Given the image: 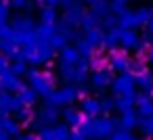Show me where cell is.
<instances>
[{
  "label": "cell",
  "mask_w": 153,
  "mask_h": 140,
  "mask_svg": "<svg viewBox=\"0 0 153 140\" xmlns=\"http://www.w3.org/2000/svg\"><path fill=\"white\" fill-rule=\"evenodd\" d=\"M25 77L30 82V88H34V92L38 96H42L44 100L53 94V90H55V75L53 73L40 71V69H27Z\"/></svg>",
  "instance_id": "obj_1"
},
{
  "label": "cell",
  "mask_w": 153,
  "mask_h": 140,
  "mask_svg": "<svg viewBox=\"0 0 153 140\" xmlns=\"http://www.w3.org/2000/svg\"><path fill=\"white\" fill-rule=\"evenodd\" d=\"M80 98H82L80 96V86L65 84V86L53 90V94L46 98V105H53V107H71Z\"/></svg>",
  "instance_id": "obj_2"
},
{
  "label": "cell",
  "mask_w": 153,
  "mask_h": 140,
  "mask_svg": "<svg viewBox=\"0 0 153 140\" xmlns=\"http://www.w3.org/2000/svg\"><path fill=\"white\" fill-rule=\"evenodd\" d=\"M111 92L115 98L120 96H136V82L132 73H120L111 82Z\"/></svg>",
  "instance_id": "obj_3"
},
{
  "label": "cell",
  "mask_w": 153,
  "mask_h": 140,
  "mask_svg": "<svg viewBox=\"0 0 153 140\" xmlns=\"http://www.w3.org/2000/svg\"><path fill=\"white\" fill-rule=\"evenodd\" d=\"M117 130V119L111 115H101L92 119V132H94V140H105L109 138L113 132Z\"/></svg>",
  "instance_id": "obj_4"
},
{
  "label": "cell",
  "mask_w": 153,
  "mask_h": 140,
  "mask_svg": "<svg viewBox=\"0 0 153 140\" xmlns=\"http://www.w3.org/2000/svg\"><path fill=\"white\" fill-rule=\"evenodd\" d=\"M57 67H59V75L65 80V84H71V86H82V84H86L88 77H90V71H84V69H80L78 65H74V67L57 65Z\"/></svg>",
  "instance_id": "obj_5"
},
{
  "label": "cell",
  "mask_w": 153,
  "mask_h": 140,
  "mask_svg": "<svg viewBox=\"0 0 153 140\" xmlns=\"http://www.w3.org/2000/svg\"><path fill=\"white\" fill-rule=\"evenodd\" d=\"M88 82H90V88H92V90H97V92H107V88H111L113 73H111V69H97V71L90 73Z\"/></svg>",
  "instance_id": "obj_6"
},
{
  "label": "cell",
  "mask_w": 153,
  "mask_h": 140,
  "mask_svg": "<svg viewBox=\"0 0 153 140\" xmlns=\"http://www.w3.org/2000/svg\"><path fill=\"white\" fill-rule=\"evenodd\" d=\"M107 59H109V69H111V71H117V75H120V73H130V63H132V59L128 57V52H124V50H113Z\"/></svg>",
  "instance_id": "obj_7"
},
{
  "label": "cell",
  "mask_w": 153,
  "mask_h": 140,
  "mask_svg": "<svg viewBox=\"0 0 153 140\" xmlns=\"http://www.w3.org/2000/svg\"><path fill=\"white\" fill-rule=\"evenodd\" d=\"M69 134H71V130L65 123H55V125H46L38 134V138L40 140H67Z\"/></svg>",
  "instance_id": "obj_8"
},
{
  "label": "cell",
  "mask_w": 153,
  "mask_h": 140,
  "mask_svg": "<svg viewBox=\"0 0 153 140\" xmlns=\"http://www.w3.org/2000/svg\"><path fill=\"white\" fill-rule=\"evenodd\" d=\"M21 109V102L17 98V94H11V92H0V117H7L11 113H17Z\"/></svg>",
  "instance_id": "obj_9"
},
{
  "label": "cell",
  "mask_w": 153,
  "mask_h": 140,
  "mask_svg": "<svg viewBox=\"0 0 153 140\" xmlns=\"http://www.w3.org/2000/svg\"><path fill=\"white\" fill-rule=\"evenodd\" d=\"M25 84L21 82V77L13 75L9 69L0 73V90H4V92H11V94H17Z\"/></svg>",
  "instance_id": "obj_10"
},
{
  "label": "cell",
  "mask_w": 153,
  "mask_h": 140,
  "mask_svg": "<svg viewBox=\"0 0 153 140\" xmlns=\"http://www.w3.org/2000/svg\"><path fill=\"white\" fill-rule=\"evenodd\" d=\"M138 44H140V36L136 29H120V46L124 52L128 50H138Z\"/></svg>",
  "instance_id": "obj_11"
},
{
  "label": "cell",
  "mask_w": 153,
  "mask_h": 140,
  "mask_svg": "<svg viewBox=\"0 0 153 140\" xmlns=\"http://www.w3.org/2000/svg\"><path fill=\"white\" fill-rule=\"evenodd\" d=\"M86 11H84V2L82 0H76L74 2V7H69L65 13H63V21L74 29V27H78L80 25V21H82V15H84Z\"/></svg>",
  "instance_id": "obj_12"
},
{
  "label": "cell",
  "mask_w": 153,
  "mask_h": 140,
  "mask_svg": "<svg viewBox=\"0 0 153 140\" xmlns=\"http://www.w3.org/2000/svg\"><path fill=\"white\" fill-rule=\"evenodd\" d=\"M11 27H13L15 34H32V32H36L38 25H36V21H34L32 15H17L11 21Z\"/></svg>",
  "instance_id": "obj_13"
},
{
  "label": "cell",
  "mask_w": 153,
  "mask_h": 140,
  "mask_svg": "<svg viewBox=\"0 0 153 140\" xmlns=\"http://www.w3.org/2000/svg\"><path fill=\"white\" fill-rule=\"evenodd\" d=\"M80 113L86 117V119H94V117H101V100L94 98V96H86L82 98V105H80Z\"/></svg>",
  "instance_id": "obj_14"
},
{
  "label": "cell",
  "mask_w": 153,
  "mask_h": 140,
  "mask_svg": "<svg viewBox=\"0 0 153 140\" xmlns=\"http://www.w3.org/2000/svg\"><path fill=\"white\" fill-rule=\"evenodd\" d=\"M134 113H136L138 119H143V117H153V96L136 94V107H134Z\"/></svg>",
  "instance_id": "obj_15"
},
{
  "label": "cell",
  "mask_w": 153,
  "mask_h": 140,
  "mask_svg": "<svg viewBox=\"0 0 153 140\" xmlns=\"http://www.w3.org/2000/svg\"><path fill=\"white\" fill-rule=\"evenodd\" d=\"M59 117H61L59 107H53V105H46V102H44V107H42V109L38 111V115H36V119H40L44 125H55Z\"/></svg>",
  "instance_id": "obj_16"
},
{
  "label": "cell",
  "mask_w": 153,
  "mask_h": 140,
  "mask_svg": "<svg viewBox=\"0 0 153 140\" xmlns=\"http://www.w3.org/2000/svg\"><path fill=\"white\" fill-rule=\"evenodd\" d=\"M78 61H80V52H78L76 46H69L67 44L63 50H59V65L74 67V65H78Z\"/></svg>",
  "instance_id": "obj_17"
},
{
  "label": "cell",
  "mask_w": 153,
  "mask_h": 140,
  "mask_svg": "<svg viewBox=\"0 0 153 140\" xmlns=\"http://www.w3.org/2000/svg\"><path fill=\"white\" fill-rule=\"evenodd\" d=\"M134 82H136V88H140V94H147V96L153 94V73L149 69L134 75Z\"/></svg>",
  "instance_id": "obj_18"
},
{
  "label": "cell",
  "mask_w": 153,
  "mask_h": 140,
  "mask_svg": "<svg viewBox=\"0 0 153 140\" xmlns=\"http://www.w3.org/2000/svg\"><path fill=\"white\" fill-rule=\"evenodd\" d=\"M61 115H63V119H65V125H67V127H74V130H78V127L82 125V121L86 119V117H84L78 109H74V107H67Z\"/></svg>",
  "instance_id": "obj_19"
},
{
  "label": "cell",
  "mask_w": 153,
  "mask_h": 140,
  "mask_svg": "<svg viewBox=\"0 0 153 140\" xmlns=\"http://www.w3.org/2000/svg\"><path fill=\"white\" fill-rule=\"evenodd\" d=\"M120 46V29H109V32H103V42H101V48L105 50H117Z\"/></svg>",
  "instance_id": "obj_20"
},
{
  "label": "cell",
  "mask_w": 153,
  "mask_h": 140,
  "mask_svg": "<svg viewBox=\"0 0 153 140\" xmlns=\"http://www.w3.org/2000/svg\"><path fill=\"white\" fill-rule=\"evenodd\" d=\"M17 98H19V102H21V107H27V109H32L36 102H38V94L34 92V88H30V86H23L19 92H17Z\"/></svg>",
  "instance_id": "obj_21"
},
{
  "label": "cell",
  "mask_w": 153,
  "mask_h": 140,
  "mask_svg": "<svg viewBox=\"0 0 153 140\" xmlns=\"http://www.w3.org/2000/svg\"><path fill=\"white\" fill-rule=\"evenodd\" d=\"M134 107H136V96H120V98H115V109L120 111V115L134 113Z\"/></svg>",
  "instance_id": "obj_22"
},
{
  "label": "cell",
  "mask_w": 153,
  "mask_h": 140,
  "mask_svg": "<svg viewBox=\"0 0 153 140\" xmlns=\"http://www.w3.org/2000/svg\"><path fill=\"white\" fill-rule=\"evenodd\" d=\"M0 123H2V127H4V132L11 136V138H19V134H21V123L17 121V119H13V117H0Z\"/></svg>",
  "instance_id": "obj_23"
},
{
  "label": "cell",
  "mask_w": 153,
  "mask_h": 140,
  "mask_svg": "<svg viewBox=\"0 0 153 140\" xmlns=\"http://www.w3.org/2000/svg\"><path fill=\"white\" fill-rule=\"evenodd\" d=\"M136 125H138V117H136V113H126V115H120V117H117V130L132 132Z\"/></svg>",
  "instance_id": "obj_24"
},
{
  "label": "cell",
  "mask_w": 153,
  "mask_h": 140,
  "mask_svg": "<svg viewBox=\"0 0 153 140\" xmlns=\"http://www.w3.org/2000/svg\"><path fill=\"white\" fill-rule=\"evenodd\" d=\"M132 13H134V27H136V29H138V27H147V23H149V19H151V9H149V7H138V9H134Z\"/></svg>",
  "instance_id": "obj_25"
},
{
  "label": "cell",
  "mask_w": 153,
  "mask_h": 140,
  "mask_svg": "<svg viewBox=\"0 0 153 140\" xmlns=\"http://www.w3.org/2000/svg\"><path fill=\"white\" fill-rule=\"evenodd\" d=\"M117 29H136L134 27V13L130 9H126L117 15Z\"/></svg>",
  "instance_id": "obj_26"
},
{
  "label": "cell",
  "mask_w": 153,
  "mask_h": 140,
  "mask_svg": "<svg viewBox=\"0 0 153 140\" xmlns=\"http://www.w3.org/2000/svg\"><path fill=\"white\" fill-rule=\"evenodd\" d=\"M57 21H59L57 9H51V7L40 9V25H57Z\"/></svg>",
  "instance_id": "obj_27"
},
{
  "label": "cell",
  "mask_w": 153,
  "mask_h": 140,
  "mask_svg": "<svg viewBox=\"0 0 153 140\" xmlns=\"http://www.w3.org/2000/svg\"><path fill=\"white\" fill-rule=\"evenodd\" d=\"M99 25H101V19H99V17H94V15H92L90 11L82 15V21H80V27H82L84 32H90V29H101Z\"/></svg>",
  "instance_id": "obj_28"
},
{
  "label": "cell",
  "mask_w": 153,
  "mask_h": 140,
  "mask_svg": "<svg viewBox=\"0 0 153 140\" xmlns=\"http://www.w3.org/2000/svg\"><path fill=\"white\" fill-rule=\"evenodd\" d=\"M48 44H51L53 50H63V48L69 44V36H67V34H61V32L55 29V34H53V38H51Z\"/></svg>",
  "instance_id": "obj_29"
},
{
  "label": "cell",
  "mask_w": 153,
  "mask_h": 140,
  "mask_svg": "<svg viewBox=\"0 0 153 140\" xmlns=\"http://www.w3.org/2000/svg\"><path fill=\"white\" fill-rule=\"evenodd\" d=\"M136 130L140 132L143 138H147V140L153 138V117H143V119H138Z\"/></svg>",
  "instance_id": "obj_30"
},
{
  "label": "cell",
  "mask_w": 153,
  "mask_h": 140,
  "mask_svg": "<svg viewBox=\"0 0 153 140\" xmlns=\"http://www.w3.org/2000/svg\"><path fill=\"white\" fill-rule=\"evenodd\" d=\"M90 13H92L94 17L103 19L105 15H109V13H111V11H109V2H107V0H99V2L90 4Z\"/></svg>",
  "instance_id": "obj_31"
},
{
  "label": "cell",
  "mask_w": 153,
  "mask_h": 140,
  "mask_svg": "<svg viewBox=\"0 0 153 140\" xmlns=\"http://www.w3.org/2000/svg\"><path fill=\"white\" fill-rule=\"evenodd\" d=\"M84 40L97 50V48H101V42H103V32L101 29H90V32H86V36H84Z\"/></svg>",
  "instance_id": "obj_32"
},
{
  "label": "cell",
  "mask_w": 153,
  "mask_h": 140,
  "mask_svg": "<svg viewBox=\"0 0 153 140\" xmlns=\"http://www.w3.org/2000/svg\"><path fill=\"white\" fill-rule=\"evenodd\" d=\"M15 117H17V121H19L21 125H27V123L34 121V111L27 109V107H21V109L15 113Z\"/></svg>",
  "instance_id": "obj_33"
},
{
  "label": "cell",
  "mask_w": 153,
  "mask_h": 140,
  "mask_svg": "<svg viewBox=\"0 0 153 140\" xmlns=\"http://www.w3.org/2000/svg\"><path fill=\"white\" fill-rule=\"evenodd\" d=\"M101 32L105 29V32H109V29H115L117 27V15H113V13H109V15H105L103 19H101Z\"/></svg>",
  "instance_id": "obj_34"
},
{
  "label": "cell",
  "mask_w": 153,
  "mask_h": 140,
  "mask_svg": "<svg viewBox=\"0 0 153 140\" xmlns=\"http://www.w3.org/2000/svg\"><path fill=\"white\" fill-rule=\"evenodd\" d=\"M99 100H101V113L103 115H109L111 111H115V96H103Z\"/></svg>",
  "instance_id": "obj_35"
},
{
  "label": "cell",
  "mask_w": 153,
  "mask_h": 140,
  "mask_svg": "<svg viewBox=\"0 0 153 140\" xmlns=\"http://www.w3.org/2000/svg\"><path fill=\"white\" fill-rule=\"evenodd\" d=\"M130 2H132V0H109V11H111L113 15H115V13L120 15L122 11H126V9H128V4H130Z\"/></svg>",
  "instance_id": "obj_36"
},
{
  "label": "cell",
  "mask_w": 153,
  "mask_h": 140,
  "mask_svg": "<svg viewBox=\"0 0 153 140\" xmlns=\"http://www.w3.org/2000/svg\"><path fill=\"white\" fill-rule=\"evenodd\" d=\"M27 63H23V61H15V63H11V67H9V71L13 73V75H17V77H21V75H25L27 73Z\"/></svg>",
  "instance_id": "obj_37"
},
{
  "label": "cell",
  "mask_w": 153,
  "mask_h": 140,
  "mask_svg": "<svg viewBox=\"0 0 153 140\" xmlns=\"http://www.w3.org/2000/svg\"><path fill=\"white\" fill-rule=\"evenodd\" d=\"M9 4H11V9H15V11H32V9H34V2H32V0H9Z\"/></svg>",
  "instance_id": "obj_38"
},
{
  "label": "cell",
  "mask_w": 153,
  "mask_h": 140,
  "mask_svg": "<svg viewBox=\"0 0 153 140\" xmlns=\"http://www.w3.org/2000/svg\"><path fill=\"white\" fill-rule=\"evenodd\" d=\"M11 4L7 2V0H0V23H9L11 19Z\"/></svg>",
  "instance_id": "obj_39"
},
{
  "label": "cell",
  "mask_w": 153,
  "mask_h": 140,
  "mask_svg": "<svg viewBox=\"0 0 153 140\" xmlns=\"http://www.w3.org/2000/svg\"><path fill=\"white\" fill-rule=\"evenodd\" d=\"M11 38H13L11 23H0V40H11Z\"/></svg>",
  "instance_id": "obj_40"
},
{
  "label": "cell",
  "mask_w": 153,
  "mask_h": 140,
  "mask_svg": "<svg viewBox=\"0 0 153 140\" xmlns=\"http://www.w3.org/2000/svg\"><path fill=\"white\" fill-rule=\"evenodd\" d=\"M107 140H132V132H124V130H115Z\"/></svg>",
  "instance_id": "obj_41"
},
{
  "label": "cell",
  "mask_w": 153,
  "mask_h": 140,
  "mask_svg": "<svg viewBox=\"0 0 153 140\" xmlns=\"http://www.w3.org/2000/svg\"><path fill=\"white\" fill-rule=\"evenodd\" d=\"M9 67H11V61H9V59H7L2 52H0V73H2V71H7Z\"/></svg>",
  "instance_id": "obj_42"
},
{
  "label": "cell",
  "mask_w": 153,
  "mask_h": 140,
  "mask_svg": "<svg viewBox=\"0 0 153 140\" xmlns=\"http://www.w3.org/2000/svg\"><path fill=\"white\" fill-rule=\"evenodd\" d=\"M74 2H76V0H61V2H59V7H61L63 11H67L69 7H74Z\"/></svg>",
  "instance_id": "obj_43"
},
{
  "label": "cell",
  "mask_w": 153,
  "mask_h": 140,
  "mask_svg": "<svg viewBox=\"0 0 153 140\" xmlns=\"http://www.w3.org/2000/svg\"><path fill=\"white\" fill-rule=\"evenodd\" d=\"M145 61L153 65V46H149V48H147V52H145Z\"/></svg>",
  "instance_id": "obj_44"
},
{
  "label": "cell",
  "mask_w": 153,
  "mask_h": 140,
  "mask_svg": "<svg viewBox=\"0 0 153 140\" xmlns=\"http://www.w3.org/2000/svg\"><path fill=\"white\" fill-rule=\"evenodd\" d=\"M17 140H40V138H38V134H34V132H30V134H25V136H19Z\"/></svg>",
  "instance_id": "obj_45"
},
{
  "label": "cell",
  "mask_w": 153,
  "mask_h": 140,
  "mask_svg": "<svg viewBox=\"0 0 153 140\" xmlns=\"http://www.w3.org/2000/svg\"><path fill=\"white\" fill-rule=\"evenodd\" d=\"M0 140H13L7 132H4V127H2V123H0Z\"/></svg>",
  "instance_id": "obj_46"
},
{
  "label": "cell",
  "mask_w": 153,
  "mask_h": 140,
  "mask_svg": "<svg viewBox=\"0 0 153 140\" xmlns=\"http://www.w3.org/2000/svg\"><path fill=\"white\" fill-rule=\"evenodd\" d=\"M67 140H86V138H84V136H80V134H78V132H71V134H69V138H67Z\"/></svg>",
  "instance_id": "obj_47"
},
{
  "label": "cell",
  "mask_w": 153,
  "mask_h": 140,
  "mask_svg": "<svg viewBox=\"0 0 153 140\" xmlns=\"http://www.w3.org/2000/svg\"><path fill=\"white\" fill-rule=\"evenodd\" d=\"M147 34H153V17H151L149 23H147Z\"/></svg>",
  "instance_id": "obj_48"
},
{
  "label": "cell",
  "mask_w": 153,
  "mask_h": 140,
  "mask_svg": "<svg viewBox=\"0 0 153 140\" xmlns=\"http://www.w3.org/2000/svg\"><path fill=\"white\" fill-rule=\"evenodd\" d=\"M132 140H147V138H143V136H132Z\"/></svg>",
  "instance_id": "obj_49"
},
{
  "label": "cell",
  "mask_w": 153,
  "mask_h": 140,
  "mask_svg": "<svg viewBox=\"0 0 153 140\" xmlns=\"http://www.w3.org/2000/svg\"><path fill=\"white\" fill-rule=\"evenodd\" d=\"M82 2H90V4H94V2H99V0H82Z\"/></svg>",
  "instance_id": "obj_50"
},
{
  "label": "cell",
  "mask_w": 153,
  "mask_h": 140,
  "mask_svg": "<svg viewBox=\"0 0 153 140\" xmlns=\"http://www.w3.org/2000/svg\"><path fill=\"white\" fill-rule=\"evenodd\" d=\"M149 40H151V46H153V34H149Z\"/></svg>",
  "instance_id": "obj_51"
},
{
  "label": "cell",
  "mask_w": 153,
  "mask_h": 140,
  "mask_svg": "<svg viewBox=\"0 0 153 140\" xmlns=\"http://www.w3.org/2000/svg\"><path fill=\"white\" fill-rule=\"evenodd\" d=\"M151 7H153V4H151Z\"/></svg>",
  "instance_id": "obj_52"
},
{
  "label": "cell",
  "mask_w": 153,
  "mask_h": 140,
  "mask_svg": "<svg viewBox=\"0 0 153 140\" xmlns=\"http://www.w3.org/2000/svg\"><path fill=\"white\" fill-rule=\"evenodd\" d=\"M151 96H153V94H151Z\"/></svg>",
  "instance_id": "obj_53"
}]
</instances>
